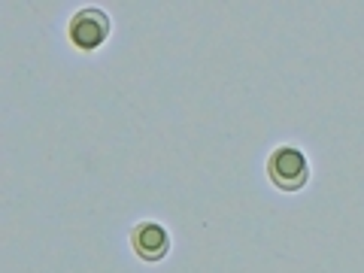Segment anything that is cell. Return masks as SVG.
Here are the masks:
<instances>
[{"instance_id":"cell-1","label":"cell","mask_w":364,"mask_h":273,"mask_svg":"<svg viewBox=\"0 0 364 273\" xmlns=\"http://www.w3.org/2000/svg\"><path fill=\"white\" fill-rule=\"evenodd\" d=\"M267 173L279 188L298 191L306 182V176H310V170H306V158H304L301 149H294V146H282V149H277L270 155Z\"/></svg>"},{"instance_id":"cell-2","label":"cell","mask_w":364,"mask_h":273,"mask_svg":"<svg viewBox=\"0 0 364 273\" xmlns=\"http://www.w3.org/2000/svg\"><path fill=\"white\" fill-rule=\"evenodd\" d=\"M107 33H109V18L100 9H79L70 21V40L85 52L97 49L107 40Z\"/></svg>"},{"instance_id":"cell-3","label":"cell","mask_w":364,"mask_h":273,"mask_svg":"<svg viewBox=\"0 0 364 273\" xmlns=\"http://www.w3.org/2000/svg\"><path fill=\"white\" fill-rule=\"evenodd\" d=\"M167 246H170V237L161 225H155V222H143V225H136V231H134V249H136V255L146 258V261H158V258H164L167 255Z\"/></svg>"}]
</instances>
